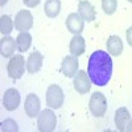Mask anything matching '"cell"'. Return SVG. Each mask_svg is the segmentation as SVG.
<instances>
[{"label":"cell","instance_id":"1","mask_svg":"<svg viewBox=\"0 0 132 132\" xmlns=\"http://www.w3.org/2000/svg\"><path fill=\"white\" fill-rule=\"evenodd\" d=\"M87 74H89L93 85L95 86H106L112 77V60L111 54L103 50H95L87 65Z\"/></svg>","mask_w":132,"mask_h":132},{"label":"cell","instance_id":"2","mask_svg":"<svg viewBox=\"0 0 132 132\" xmlns=\"http://www.w3.org/2000/svg\"><path fill=\"white\" fill-rule=\"evenodd\" d=\"M57 126V116L53 112V108L42 110L37 116V128L41 132H53Z\"/></svg>","mask_w":132,"mask_h":132},{"label":"cell","instance_id":"3","mask_svg":"<svg viewBox=\"0 0 132 132\" xmlns=\"http://www.w3.org/2000/svg\"><path fill=\"white\" fill-rule=\"evenodd\" d=\"M89 108H90V112L95 118L104 116V114L107 111V99H106V96L99 91L93 93V95L90 96Z\"/></svg>","mask_w":132,"mask_h":132},{"label":"cell","instance_id":"4","mask_svg":"<svg viewBox=\"0 0 132 132\" xmlns=\"http://www.w3.org/2000/svg\"><path fill=\"white\" fill-rule=\"evenodd\" d=\"M7 73L9 78L12 79H20L23 74L25 73V58L21 54L11 57L8 65H7Z\"/></svg>","mask_w":132,"mask_h":132},{"label":"cell","instance_id":"5","mask_svg":"<svg viewBox=\"0 0 132 132\" xmlns=\"http://www.w3.org/2000/svg\"><path fill=\"white\" fill-rule=\"evenodd\" d=\"M65 101V94L58 85H50L46 90V106L57 110L61 108Z\"/></svg>","mask_w":132,"mask_h":132},{"label":"cell","instance_id":"6","mask_svg":"<svg viewBox=\"0 0 132 132\" xmlns=\"http://www.w3.org/2000/svg\"><path fill=\"white\" fill-rule=\"evenodd\" d=\"M91 79L87 71L85 70H79L77 71V74L73 77V85H74V89L77 93L79 94H87L90 93V89H91Z\"/></svg>","mask_w":132,"mask_h":132},{"label":"cell","instance_id":"7","mask_svg":"<svg viewBox=\"0 0 132 132\" xmlns=\"http://www.w3.org/2000/svg\"><path fill=\"white\" fill-rule=\"evenodd\" d=\"M13 21H15V28L19 32H28L33 27V16L27 9L19 11Z\"/></svg>","mask_w":132,"mask_h":132},{"label":"cell","instance_id":"8","mask_svg":"<svg viewBox=\"0 0 132 132\" xmlns=\"http://www.w3.org/2000/svg\"><path fill=\"white\" fill-rule=\"evenodd\" d=\"M20 99L21 98H20L19 90L11 87V89L5 90V93L3 95V106L7 111H15L20 104Z\"/></svg>","mask_w":132,"mask_h":132},{"label":"cell","instance_id":"9","mask_svg":"<svg viewBox=\"0 0 132 132\" xmlns=\"http://www.w3.org/2000/svg\"><path fill=\"white\" fill-rule=\"evenodd\" d=\"M77 71H78V57L73 54L66 56L61 62V73L68 78H73Z\"/></svg>","mask_w":132,"mask_h":132},{"label":"cell","instance_id":"10","mask_svg":"<svg viewBox=\"0 0 132 132\" xmlns=\"http://www.w3.org/2000/svg\"><path fill=\"white\" fill-rule=\"evenodd\" d=\"M40 108H41V103H40V98L36 94H28L27 99H25V103H24V110H25V114L29 118H37L40 114Z\"/></svg>","mask_w":132,"mask_h":132},{"label":"cell","instance_id":"11","mask_svg":"<svg viewBox=\"0 0 132 132\" xmlns=\"http://www.w3.org/2000/svg\"><path fill=\"white\" fill-rule=\"evenodd\" d=\"M66 28L73 35H81L85 28V20L79 13L73 12L66 17Z\"/></svg>","mask_w":132,"mask_h":132},{"label":"cell","instance_id":"12","mask_svg":"<svg viewBox=\"0 0 132 132\" xmlns=\"http://www.w3.org/2000/svg\"><path fill=\"white\" fill-rule=\"evenodd\" d=\"M42 61H44V56L40 52L35 50L33 53H30L28 60H27V71L29 74L37 73L42 66Z\"/></svg>","mask_w":132,"mask_h":132},{"label":"cell","instance_id":"13","mask_svg":"<svg viewBox=\"0 0 132 132\" xmlns=\"http://www.w3.org/2000/svg\"><path fill=\"white\" fill-rule=\"evenodd\" d=\"M16 48H17L16 40H13L11 36H4L0 40V53H2L3 57H5V58L13 57Z\"/></svg>","mask_w":132,"mask_h":132},{"label":"cell","instance_id":"14","mask_svg":"<svg viewBox=\"0 0 132 132\" xmlns=\"http://www.w3.org/2000/svg\"><path fill=\"white\" fill-rule=\"evenodd\" d=\"M129 120H131V114L126 107H120V108L116 110V112H115V126L119 131L124 132Z\"/></svg>","mask_w":132,"mask_h":132},{"label":"cell","instance_id":"15","mask_svg":"<svg viewBox=\"0 0 132 132\" xmlns=\"http://www.w3.org/2000/svg\"><path fill=\"white\" fill-rule=\"evenodd\" d=\"M69 49H70V53L75 57H79L85 53L86 50V42H85V38L81 36V35H74L73 38L70 40V44H69Z\"/></svg>","mask_w":132,"mask_h":132},{"label":"cell","instance_id":"16","mask_svg":"<svg viewBox=\"0 0 132 132\" xmlns=\"http://www.w3.org/2000/svg\"><path fill=\"white\" fill-rule=\"evenodd\" d=\"M78 13L82 16V19L85 21H94L95 16H96L94 5L90 2H87V0H82V2H79V4H78Z\"/></svg>","mask_w":132,"mask_h":132},{"label":"cell","instance_id":"17","mask_svg":"<svg viewBox=\"0 0 132 132\" xmlns=\"http://www.w3.org/2000/svg\"><path fill=\"white\" fill-rule=\"evenodd\" d=\"M123 41L119 36H110L107 40V50L111 56H120L123 53Z\"/></svg>","mask_w":132,"mask_h":132},{"label":"cell","instance_id":"18","mask_svg":"<svg viewBox=\"0 0 132 132\" xmlns=\"http://www.w3.org/2000/svg\"><path fill=\"white\" fill-rule=\"evenodd\" d=\"M44 11H45V15L50 19L57 17L61 12V0H46Z\"/></svg>","mask_w":132,"mask_h":132},{"label":"cell","instance_id":"19","mask_svg":"<svg viewBox=\"0 0 132 132\" xmlns=\"http://www.w3.org/2000/svg\"><path fill=\"white\" fill-rule=\"evenodd\" d=\"M16 44H17L19 52L24 53L32 45V36L29 35L28 32H20L19 35H17V37H16Z\"/></svg>","mask_w":132,"mask_h":132},{"label":"cell","instance_id":"20","mask_svg":"<svg viewBox=\"0 0 132 132\" xmlns=\"http://www.w3.org/2000/svg\"><path fill=\"white\" fill-rule=\"evenodd\" d=\"M13 28H15V21H12L11 16L3 15L0 17V33L3 36H8Z\"/></svg>","mask_w":132,"mask_h":132},{"label":"cell","instance_id":"21","mask_svg":"<svg viewBox=\"0 0 132 132\" xmlns=\"http://www.w3.org/2000/svg\"><path fill=\"white\" fill-rule=\"evenodd\" d=\"M118 8L116 0H102V9L104 11L106 15H114Z\"/></svg>","mask_w":132,"mask_h":132},{"label":"cell","instance_id":"22","mask_svg":"<svg viewBox=\"0 0 132 132\" xmlns=\"http://www.w3.org/2000/svg\"><path fill=\"white\" fill-rule=\"evenodd\" d=\"M2 131L3 132H17L19 131L17 123L13 119H5L2 123Z\"/></svg>","mask_w":132,"mask_h":132},{"label":"cell","instance_id":"23","mask_svg":"<svg viewBox=\"0 0 132 132\" xmlns=\"http://www.w3.org/2000/svg\"><path fill=\"white\" fill-rule=\"evenodd\" d=\"M40 2H41V0H23V3H24L27 7H29V8L37 7V5L40 4Z\"/></svg>","mask_w":132,"mask_h":132},{"label":"cell","instance_id":"24","mask_svg":"<svg viewBox=\"0 0 132 132\" xmlns=\"http://www.w3.org/2000/svg\"><path fill=\"white\" fill-rule=\"evenodd\" d=\"M126 38H127V42H128V45L132 46V27H129L126 32Z\"/></svg>","mask_w":132,"mask_h":132},{"label":"cell","instance_id":"25","mask_svg":"<svg viewBox=\"0 0 132 132\" xmlns=\"http://www.w3.org/2000/svg\"><path fill=\"white\" fill-rule=\"evenodd\" d=\"M126 131H128V132H132V119L128 122V124H127V127H126Z\"/></svg>","mask_w":132,"mask_h":132},{"label":"cell","instance_id":"26","mask_svg":"<svg viewBox=\"0 0 132 132\" xmlns=\"http://www.w3.org/2000/svg\"><path fill=\"white\" fill-rule=\"evenodd\" d=\"M7 2H8V0H0V5H2V7H4V5L7 4Z\"/></svg>","mask_w":132,"mask_h":132},{"label":"cell","instance_id":"27","mask_svg":"<svg viewBox=\"0 0 132 132\" xmlns=\"http://www.w3.org/2000/svg\"><path fill=\"white\" fill-rule=\"evenodd\" d=\"M128 2H129V3H132V0H128Z\"/></svg>","mask_w":132,"mask_h":132}]
</instances>
